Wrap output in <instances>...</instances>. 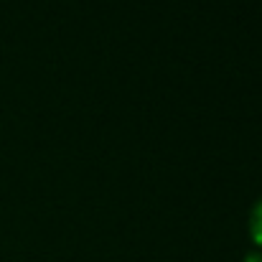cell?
Here are the masks:
<instances>
[{"instance_id": "1", "label": "cell", "mask_w": 262, "mask_h": 262, "mask_svg": "<svg viewBox=\"0 0 262 262\" xmlns=\"http://www.w3.org/2000/svg\"><path fill=\"white\" fill-rule=\"evenodd\" d=\"M252 237L257 245H262V201H257V206L252 211Z\"/></svg>"}, {"instance_id": "2", "label": "cell", "mask_w": 262, "mask_h": 262, "mask_svg": "<svg viewBox=\"0 0 262 262\" xmlns=\"http://www.w3.org/2000/svg\"><path fill=\"white\" fill-rule=\"evenodd\" d=\"M245 262H262V255H250Z\"/></svg>"}]
</instances>
